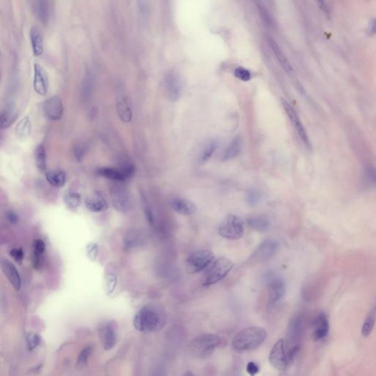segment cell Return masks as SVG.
Returning a JSON list of instances; mask_svg holds the SVG:
<instances>
[{"label":"cell","mask_w":376,"mask_h":376,"mask_svg":"<svg viewBox=\"0 0 376 376\" xmlns=\"http://www.w3.org/2000/svg\"><path fill=\"white\" fill-rule=\"evenodd\" d=\"M116 109L119 118L124 122L130 123L133 119V109L131 102L127 97H121L117 101Z\"/></svg>","instance_id":"obj_25"},{"label":"cell","mask_w":376,"mask_h":376,"mask_svg":"<svg viewBox=\"0 0 376 376\" xmlns=\"http://www.w3.org/2000/svg\"><path fill=\"white\" fill-rule=\"evenodd\" d=\"M133 324L136 329L141 332H153L163 327L165 318L158 308L145 306L135 315Z\"/></svg>","instance_id":"obj_2"},{"label":"cell","mask_w":376,"mask_h":376,"mask_svg":"<svg viewBox=\"0 0 376 376\" xmlns=\"http://www.w3.org/2000/svg\"><path fill=\"white\" fill-rule=\"evenodd\" d=\"M364 186L371 188L376 185V169L373 166H369L366 167L363 179Z\"/></svg>","instance_id":"obj_34"},{"label":"cell","mask_w":376,"mask_h":376,"mask_svg":"<svg viewBox=\"0 0 376 376\" xmlns=\"http://www.w3.org/2000/svg\"><path fill=\"white\" fill-rule=\"evenodd\" d=\"M220 344L221 338L217 334H201L190 342V351L198 358H205L210 356Z\"/></svg>","instance_id":"obj_3"},{"label":"cell","mask_w":376,"mask_h":376,"mask_svg":"<svg viewBox=\"0 0 376 376\" xmlns=\"http://www.w3.org/2000/svg\"><path fill=\"white\" fill-rule=\"evenodd\" d=\"M46 245L44 241L41 240V239H36V240H34L33 244V252H36L37 253L44 255Z\"/></svg>","instance_id":"obj_43"},{"label":"cell","mask_w":376,"mask_h":376,"mask_svg":"<svg viewBox=\"0 0 376 376\" xmlns=\"http://www.w3.org/2000/svg\"><path fill=\"white\" fill-rule=\"evenodd\" d=\"M329 331V321L325 312H320L313 322V333L312 339L320 341L328 336Z\"/></svg>","instance_id":"obj_16"},{"label":"cell","mask_w":376,"mask_h":376,"mask_svg":"<svg viewBox=\"0 0 376 376\" xmlns=\"http://www.w3.org/2000/svg\"><path fill=\"white\" fill-rule=\"evenodd\" d=\"M36 161L38 169L41 172H45L47 170V159H46V150L44 145L41 144L36 151Z\"/></svg>","instance_id":"obj_33"},{"label":"cell","mask_w":376,"mask_h":376,"mask_svg":"<svg viewBox=\"0 0 376 376\" xmlns=\"http://www.w3.org/2000/svg\"><path fill=\"white\" fill-rule=\"evenodd\" d=\"M152 376H163V374L161 373L160 372H155V374H154Z\"/></svg>","instance_id":"obj_52"},{"label":"cell","mask_w":376,"mask_h":376,"mask_svg":"<svg viewBox=\"0 0 376 376\" xmlns=\"http://www.w3.org/2000/svg\"><path fill=\"white\" fill-rule=\"evenodd\" d=\"M32 123L31 120L28 116L21 119L15 128L17 137L21 141L28 139L31 134Z\"/></svg>","instance_id":"obj_29"},{"label":"cell","mask_w":376,"mask_h":376,"mask_svg":"<svg viewBox=\"0 0 376 376\" xmlns=\"http://www.w3.org/2000/svg\"><path fill=\"white\" fill-rule=\"evenodd\" d=\"M278 249L279 243L277 241L274 239H266L257 247L252 258L258 261L267 260L275 255Z\"/></svg>","instance_id":"obj_15"},{"label":"cell","mask_w":376,"mask_h":376,"mask_svg":"<svg viewBox=\"0 0 376 376\" xmlns=\"http://www.w3.org/2000/svg\"><path fill=\"white\" fill-rule=\"evenodd\" d=\"M2 271L8 278L9 282L17 291H20L21 289V277L19 271L12 263L9 260L3 259L1 262Z\"/></svg>","instance_id":"obj_19"},{"label":"cell","mask_w":376,"mask_h":376,"mask_svg":"<svg viewBox=\"0 0 376 376\" xmlns=\"http://www.w3.org/2000/svg\"><path fill=\"white\" fill-rule=\"evenodd\" d=\"M234 267L232 262L225 257H221L212 262L210 268L206 273L203 279L204 287L212 286L221 281L228 275Z\"/></svg>","instance_id":"obj_4"},{"label":"cell","mask_w":376,"mask_h":376,"mask_svg":"<svg viewBox=\"0 0 376 376\" xmlns=\"http://www.w3.org/2000/svg\"><path fill=\"white\" fill-rule=\"evenodd\" d=\"M33 11L35 17L41 23L47 24L52 14L51 3L45 0H37L33 3Z\"/></svg>","instance_id":"obj_20"},{"label":"cell","mask_w":376,"mask_h":376,"mask_svg":"<svg viewBox=\"0 0 376 376\" xmlns=\"http://www.w3.org/2000/svg\"><path fill=\"white\" fill-rule=\"evenodd\" d=\"M111 201L115 209L120 212H127L131 207V201L126 189L123 187H112L110 190Z\"/></svg>","instance_id":"obj_10"},{"label":"cell","mask_w":376,"mask_h":376,"mask_svg":"<svg viewBox=\"0 0 376 376\" xmlns=\"http://www.w3.org/2000/svg\"><path fill=\"white\" fill-rule=\"evenodd\" d=\"M106 282V291H107V294H110L115 290V287H116L117 283V277L115 274H108L106 275L105 277Z\"/></svg>","instance_id":"obj_38"},{"label":"cell","mask_w":376,"mask_h":376,"mask_svg":"<svg viewBox=\"0 0 376 376\" xmlns=\"http://www.w3.org/2000/svg\"><path fill=\"white\" fill-rule=\"evenodd\" d=\"M318 3L320 4V7L321 8L322 10L324 11L326 14H330V10L328 9V6H327L326 3H325V2H319Z\"/></svg>","instance_id":"obj_49"},{"label":"cell","mask_w":376,"mask_h":376,"mask_svg":"<svg viewBox=\"0 0 376 376\" xmlns=\"http://www.w3.org/2000/svg\"><path fill=\"white\" fill-rule=\"evenodd\" d=\"M218 234L225 239H240L244 234V226L242 220L235 215L229 214L222 220L218 228Z\"/></svg>","instance_id":"obj_5"},{"label":"cell","mask_w":376,"mask_h":376,"mask_svg":"<svg viewBox=\"0 0 376 376\" xmlns=\"http://www.w3.org/2000/svg\"><path fill=\"white\" fill-rule=\"evenodd\" d=\"M286 293V285L283 279L274 278L268 285V303L271 307L277 305Z\"/></svg>","instance_id":"obj_13"},{"label":"cell","mask_w":376,"mask_h":376,"mask_svg":"<svg viewBox=\"0 0 376 376\" xmlns=\"http://www.w3.org/2000/svg\"><path fill=\"white\" fill-rule=\"evenodd\" d=\"M30 42L34 56L39 57L43 55L44 51V37L39 28L33 26L30 30Z\"/></svg>","instance_id":"obj_22"},{"label":"cell","mask_w":376,"mask_h":376,"mask_svg":"<svg viewBox=\"0 0 376 376\" xmlns=\"http://www.w3.org/2000/svg\"><path fill=\"white\" fill-rule=\"evenodd\" d=\"M96 174L104 178L115 182H123L129 178L123 169H112V168H100L96 171Z\"/></svg>","instance_id":"obj_26"},{"label":"cell","mask_w":376,"mask_h":376,"mask_svg":"<svg viewBox=\"0 0 376 376\" xmlns=\"http://www.w3.org/2000/svg\"><path fill=\"white\" fill-rule=\"evenodd\" d=\"M242 149V140L239 136L234 138L230 143L223 156V161H228L235 158L240 153Z\"/></svg>","instance_id":"obj_28"},{"label":"cell","mask_w":376,"mask_h":376,"mask_svg":"<svg viewBox=\"0 0 376 376\" xmlns=\"http://www.w3.org/2000/svg\"><path fill=\"white\" fill-rule=\"evenodd\" d=\"M376 321V309L372 308L370 312L366 316L365 320L361 328V335L364 337H368L373 331Z\"/></svg>","instance_id":"obj_31"},{"label":"cell","mask_w":376,"mask_h":376,"mask_svg":"<svg viewBox=\"0 0 376 376\" xmlns=\"http://www.w3.org/2000/svg\"><path fill=\"white\" fill-rule=\"evenodd\" d=\"M214 259L215 255L211 250H201L194 252L187 259V271L190 274H198L212 264Z\"/></svg>","instance_id":"obj_7"},{"label":"cell","mask_w":376,"mask_h":376,"mask_svg":"<svg viewBox=\"0 0 376 376\" xmlns=\"http://www.w3.org/2000/svg\"><path fill=\"white\" fill-rule=\"evenodd\" d=\"M43 110L45 116L50 120H60L63 114V102L58 96H51L44 101Z\"/></svg>","instance_id":"obj_14"},{"label":"cell","mask_w":376,"mask_h":376,"mask_svg":"<svg viewBox=\"0 0 376 376\" xmlns=\"http://www.w3.org/2000/svg\"><path fill=\"white\" fill-rule=\"evenodd\" d=\"M267 336V331L265 328L249 327L235 334L231 341V345L237 351H250L263 345Z\"/></svg>","instance_id":"obj_1"},{"label":"cell","mask_w":376,"mask_h":376,"mask_svg":"<svg viewBox=\"0 0 376 376\" xmlns=\"http://www.w3.org/2000/svg\"><path fill=\"white\" fill-rule=\"evenodd\" d=\"M171 206L177 213L190 215L196 212L197 207L192 201L185 198H176L171 201Z\"/></svg>","instance_id":"obj_21"},{"label":"cell","mask_w":376,"mask_h":376,"mask_svg":"<svg viewBox=\"0 0 376 376\" xmlns=\"http://www.w3.org/2000/svg\"><path fill=\"white\" fill-rule=\"evenodd\" d=\"M94 76L91 72H88L85 78V84H84V93L85 96H88L90 92L93 89V83H94Z\"/></svg>","instance_id":"obj_41"},{"label":"cell","mask_w":376,"mask_h":376,"mask_svg":"<svg viewBox=\"0 0 376 376\" xmlns=\"http://www.w3.org/2000/svg\"><path fill=\"white\" fill-rule=\"evenodd\" d=\"M10 255L17 263H22L24 259V252L22 248H13Z\"/></svg>","instance_id":"obj_45"},{"label":"cell","mask_w":376,"mask_h":376,"mask_svg":"<svg viewBox=\"0 0 376 376\" xmlns=\"http://www.w3.org/2000/svg\"><path fill=\"white\" fill-rule=\"evenodd\" d=\"M268 43L269 44L270 47H271V50L274 52L276 58H277L278 61L280 63L282 67L283 68L284 70L289 74H292L293 73V67H292L291 64L290 62L288 61L286 56H285L284 52H282V49L280 48L275 40L272 39V38H268Z\"/></svg>","instance_id":"obj_23"},{"label":"cell","mask_w":376,"mask_h":376,"mask_svg":"<svg viewBox=\"0 0 376 376\" xmlns=\"http://www.w3.org/2000/svg\"><path fill=\"white\" fill-rule=\"evenodd\" d=\"M85 205L91 212H101L108 208L107 200L101 192H95L85 199Z\"/></svg>","instance_id":"obj_18"},{"label":"cell","mask_w":376,"mask_h":376,"mask_svg":"<svg viewBox=\"0 0 376 376\" xmlns=\"http://www.w3.org/2000/svg\"><path fill=\"white\" fill-rule=\"evenodd\" d=\"M27 344L30 350H34L40 345L41 342V338L37 334L35 333H30L27 335L26 337Z\"/></svg>","instance_id":"obj_37"},{"label":"cell","mask_w":376,"mask_h":376,"mask_svg":"<svg viewBox=\"0 0 376 376\" xmlns=\"http://www.w3.org/2000/svg\"><path fill=\"white\" fill-rule=\"evenodd\" d=\"M260 366L255 361H249L246 365L247 374L250 376H255L260 372Z\"/></svg>","instance_id":"obj_46"},{"label":"cell","mask_w":376,"mask_h":376,"mask_svg":"<svg viewBox=\"0 0 376 376\" xmlns=\"http://www.w3.org/2000/svg\"><path fill=\"white\" fill-rule=\"evenodd\" d=\"M226 376H242L240 375V374L239 373V372H236V371H230V372H228L227 374H226Z\"/></svg>","instance_id":"obj_50"},{"label":"cell","mask_w":376,"mask_h":376,"mask_svg":"<svg viewBox=\"0 0 376 376\" xmlns=\"http://www.w3.org/2000/svg\"><path fill=\"white\" fill-rule=\"evenodd\" d=\"M307 317L304 314H296L290 319L287 328V347L299 345V342L302 339L307 327Z\"/></svg>","instance_id":"obj_6"},{"label":"cell","mask_w":376,"mask_h":376,"mask_svg":"<svg viewBox=\"0 0 376 376\" xmlns=\"http://www.w3.org/2000/svg\"><path fill=\"white\" fill-rule=\"evenodd\" d=\"M261 199V194L260 192L255 190H250L247 192L246 196L247 202L250 206H255L260 202Z\"/></svg>","instance_id":"obj_40"},{"label":"cell","mask_w":376,"mask_h":376,"mask_svg":"<svg viewBox=\"0 0 376 376\" xmlns=\"http://www.w3.org/2000/svg\"><path fill=\"white\" fill-rule=\"evenodd\" d=\"M234 74L237 79L244 81V82H247L252 79V74H250V71L243 67H238L235 69Z\"/></svg>","instance_id":"obj_39"},{"label":"cell","mask_w":376,"mask_h":376,"mask_svg":"<svg viewBox=\"0 0 376 376\" xmlns=\"http://www.w3.org/2000/svg\"><path fill=\"white\" fill-rule=\"evenodd\" d=\"M247 223L252 229L260 232L267 231L271 226V222L266 215H256L247 219Z\"/></svg>","instance_id":"obj_27"},{"label":"cell","mask_w":376,"mask_h":376,"mask_svg":"<svg viewBox=\"0 0 376 376\" xmlns=\"http://www.w3.org/2000/svg\"><path fill=\"white\" fill-rule=\"evenodd\" d=\"M8 219L11 223H17L19 221V218L17 216V214L14 213V212L11 211V212H8Z\"/></svg>","instance_id":"obj_47"},{"label":"cell","mask_w":376,"mask_h":376,"mask_svg":"<svg viewBox=\"0 0 376 376\" xmlns=\"http://www.w3.org/2000/svg\"><path fill=\"white\" fill-rule=\"evenodd\" d=\"M18 115L19 112L15 106L13 104L6 106L0 115V128L3 130L10 128L18 118Z\"/></svg>","instance_id":"obj_24"},{"label":"cell","mask_w":376,"mask_h":376,"mask_svg":"<svg viewBox=\"0 0 376 376\" xmlns=\"http://www.w3.org/2000/svg\"><path fill=\"white\" fill-rule=\"evenodd\" d=\"M33 88L39 96H46L49 89V79L45 69L36 63L33 66Z\"/></svg>","instance_id":"obj_12"},{"label":"cell","mask_w":376,"mask_h":376,"mask_svg":"<svg viewBox=\"0 0 376 376\" xmlns=\"http://www.w3.org/2000/svg\"><path fill=\"white\" fill-rule=\"evenodd\" d=\"M46 179L52 186L61 188L66 182V173L61 171H52L46 173Z\"/></svg>","instance_id":"obj_30"},{"label":"cell","mask_w":376,"mask_h":376,"mask_svg":"<svg viewBox=\"0 0 376 376\" xmlns=\"http://www.w3.org/2000/svg\"><path fill=\"white\" fill-rule=\"evenodd\" d=\"M369 34L373 36L376 33V19L371 22L369 28Z\"/></svg>","instance_id":"obj_48"},{"label":"cell","mask_w":376,"mask_h":376,"mask_svg":"<svg viewBox=\"0 0 376 376\" xmlns=\"http://www.w3.org/2000/svg\"><path fill=\"white\" fill-rule=\"evenodd\" d=\"M86 254L91 261H96L98 255V245L96 243H90L87 245Z\"/></svg>","instance_id":"obj_42"},{"label":"cell","mask_w":376,"mask_h":376,"mask_svg":"<svg viewBox=\"0 0 376 376\" xmlns=\"http://www.w3.org/2000/svg\"><path fill=\"white\" fill-rule=\"evenodd\" d=\"M282 104H283L284 108H285L287 115H288L289 118H290V120L293 123V125L294 126L295 129L297 131L298 136L301 138V141L304 142V144L307 146L308 148H310V141H309V137H308L307 131H306L304 125L301 123V119L298 116L297 112L290 105V103L287 102L286 100L282 99Z\"/></svg>","instance_id":"obj_11"},{"label":"cell","mask_w":376,"mask_h":376,"mask_svg":"<svg viewBox=\"0 0 376 376\" xmlns=\"http://www.w3.org/2000/svg\"><path fill=\"white\" fill-rule=\"evenodd\" d=\"M99 335L104 350L113 348L116 343V332L112 323H107L101 326L99 330Z\"/></svg>","instance_id":"obj_17"},{"label":"cell","mask_w":376,"mask_h":376,"mask_svg":"<svg viewBox=\"0 0 376 376\" xmlns=\"http://www.w3.org/2000/svg\"><path fill=\"white\" fill-rule=\"evenodd\" d=\"M183 376H196V375L193 372H191V371L188 370L184 373Z\"/></svg>","instance_id":"obj_51"},{"label":"cell","mask_w":376,"mask_h":376,"mask_svg":"<svg viewBox=\"0 0 376 376\" xmlns=\"http://www.w3.org/2000/svg\"><path fill=\"white\" fill-rule=\"evenodd\" d=\"M92 352H93V346H91V345L82 349L79 353L78 358H77V364L79 366L85 365L88 362V358L91 355Z\"/></svg>","instance_id":"obj_36"},{"label":"cell","mask_w":376,"mask_h":376,"mask_svg":"<svg viewBox=\"0 0 376 376\" xmlns=\"http://www.w3.org/2000/svg\"><path fill=\"white\" fill-rule=\"evenodd\" d=\"M259 11H260V16L263 18V21L266 22L267 25H271L272 24V20H271V16L268 14V11L263 5H258Z\"/></svg>","instance_id":"obj_44"},{"label":"cell","mask_w":376,"mask_h":376,"mask_svg":"<svg viewBox=\"0 0 376 376\" xmlns=\"http://www.w3.org/2000/svg\"><path fill=\"white\" fill-rule=\"evenodd\" d=\"M81 201H82L81 196L77 193H69L64 196L65 204L69 209H74L78 208L80 205Z\"/></svg>","instance_id":"obj_35"},{"label":"cell","mask_w":376,"mask_h":376,"mask_svg":"<svg viewBox=\"0 0 376 376\" xmlns=\"http://www.w3.org/2000/svg\"><path fill=\"white\" fill-rule=\"evenodd\" d=\"M270 364L279 371L285 370L288 366L286 343L283 339H279L271 349L269 355Z\"/></svg>","instance_id":"obj_8"},{"label":"cell","mask_w":376,"mask_h":376,"mask_svg":"<svg viewBox=\"0 0 376 376\" xmlns=\"http://www.w3.org/2000/svg\"><path fill=\"white\" fill-rule=\"evenodd\" d=\"M218 143L216 140H210V141H208L206 145L204 146V148H203L202 152H201V155H200V164H204V163H205L206 162H207L211 158L214 152L218 148Z\"/></svg>","instance_id":"obj_32"},{"label":"cell","mask_w":376,"mask_h":376,"mask_svg":"<svg viewBox=\"0 0 376 376\" xmlns=\"http://www.w3.org/2000/svg\"><path fill=\"white\" fill-rule=\"evenodd\" d=\"M164 86L170 101H177L180 98L182 92V81L177 72L174 71L167 72L165 76Z\"/></svg>","instance_id":"obj_9"}]
</instances>
